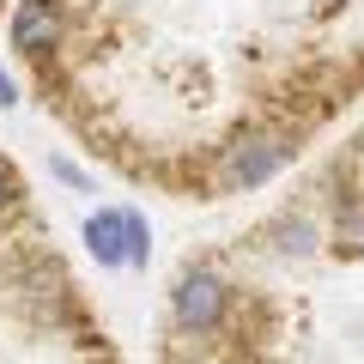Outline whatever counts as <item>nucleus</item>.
Returning <instances> with one entry per match:
<instances>
[{
  "instance_id": "obj_1",
  "label": "nucleus",
  "mask_w": 364,
  "mask_h": 364,
  "mask_svg": "<svg viewBox=\"0 0 364 364\" xmlns=\"http://www.w3.org/2000/svg\"><path fill=\"white\" fill-rule=\"evenodd\" d=\"M298 158V134L279 128V122H243L231 140L213 158V188L219 195H255L267 182H279Z\"/></svg>"
},
{
  "instance_id": "obj_2",
  "label": "nucleus",
  "mask_w": 364,
  "mask_h": 364,
  "mask_svg": "<svg viewBox=\"0 0 364 364\" xmlns=\"http://www.w3.org/2000/svg\"><path fill=\"white\" fill-rule=\"evenodd\" d=\"M237 316V286L231 273H219L213 261H188L170 286V328L176 340H213L225 334V322Z\"/></svg>"
},
{
  "instance_id": "obj_3",
  "label": "nucleus",
  "mask_w": 364,
  "mask_h": 364,
  "mask_svg": "<svg viewBox=\"0 0 364 364\" xmlns=\"http://www.w3.org/2000/svg\"><path fill=\"white\" fill-rule=\"evenodd\" d=\"M67 31H73V13L67 0H13V18H6V49L18 61H55L67 49Z\"/></svg>"
},
{
  "instance_id": "obj_4",
  "label": "nucleus",
  "mask_w": 364,
  "mask_h": 364,
  "mask_svg": "<svg viewBox=\"0 0 364 364\" xmlns=\"http://www.w3.org/2000/svg\"><path fill=\"white\" fill-rule=\"evenodd\" d=\"M79 237H85V255L97 261L104 273H128V207H97V213H85Z\"/></svg>"
},
{
  "instance_id": "obj_5",
  "label": "nucleus",
  "mask_w": 364,
  "mask_h": 364,
  "mask_svg": "<svg viewBox=\"0 0 364 364\" xmlns=\"http://www.w3.org/2000/svg\"><path fill=\"white\" fill-rule=\"evenodd\" d=\"M261 243H267L273 261H310L316 249H328V237H322V225L310 213H286V219H273L261 231Z\"/></svg>"
},
{
  "instance_id": "obj_6",
  "label": "nucleus",
  "mask_w": 364,
  "mask_h": 364,
  "mask_svg": "<svg viewBox=\"0 0 364 364\" xmlns=\"http://www.w3.org/2000/svg\"><path fill=\"white\" fill-rule=\"evenodd\" d=\"M322 237H328L334 255H364V195H340Z\"/></svg>"
},
{
  "instance_id": "obj_7",
  "label": "nucleus",
  "mask_w": 364,
  "mask_h": 364,
  "mask_svg": "<svg viewBox=\"0 0 364 364\" xmlns=\"http://www.w3.org/2000/svg\"><path fill=\"white\" fill-rule=\"evenodd\" d=\"M146 261H152V219L128 207V273H146Z\"/></svg>"
},
{
  "instance_id": "obj_8",
  "label": "nucleus",
  "mask_w": 364,
  "mask_h": 364,
  "mask_svg": "<svg viewBox=\"0 0 364 364\" xmlns=\"http://www.w3.org/2000/svg\"><path fill=\"white\" fill-rule=\"evenodd\" d=\"M18 207H25V176L13 158H0V219H13Z\"/></svg>"
},
{
  "instance_id": "obj_9",
  "label": "nucleus",
  "mask_w": 364,
  "mask_h": 364,
  "mask_svg": "<svg viewBox=\"0 0 364 364\" xmlns=\"http://www.w3.org/2000/svg\"><path fill=\"white\" fill-rule=\"evenodd\" d=\"M49 176H55V182H67L73 195H91V176L73 164V158H49Z\"/></svg>"
},
{
  "instance_id": "obj_10",
  "label": "nucleus",
  "mask_w": 364,
  "mask_h": 364,
  "mask_svg": "<svg viewBox=\"0 0 364 364\" xmlns=\"http://www.w3.org/2000/svg\"><path fill=\"white\" fill-rule=\"evenodd\" d=\"M13 104H18V79L0 67V109H13Z\"/></svg>"
}]
</instances>
